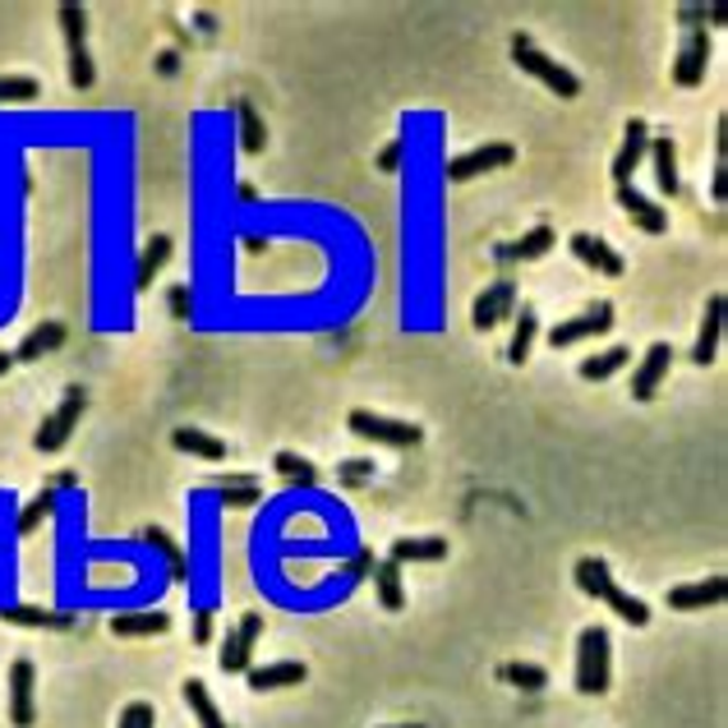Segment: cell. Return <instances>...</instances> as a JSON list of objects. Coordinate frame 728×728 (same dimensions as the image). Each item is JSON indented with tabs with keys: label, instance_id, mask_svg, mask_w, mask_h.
Segmentation results:
<instances>
[{
	"label": "cell",
	"instance_id": "cell-1",
	"mask_svg": "<svg viewBox=\"0 0 728 728\" xmlns=\"http://www.w3.org/2000/svg\"><path fill=\"white\" fill-rule=\"evenodd\" d=\"M577 586L590 595V600H604L622 622H628V628H645V622H650L645 600H636V595H628L613 581V571H609L604 558H581L577 563Z\"/></svg>",
	"mask_w": 728,
	"mask_h": 728
},
{
	"label": "cell",
	"instance_id": "cell-2",
	"mask_svg": "<svg viewBox=\"0 0 728 728\" xmlns=\"http://www.w3.org/2000/svg\"><path fill=\"white\" fill-rule=\"evenodd\" d=\"M512 61L522 65L526 74H535V79H539L544 88H549V93H558L563 101L581 97V79H577V74H571L563 61H554L549 51H539V46H535L526 33H516V38H512Z\"/></svg>",
	"mask_w": 728,
	"mask_h": 728
},
{
	"label": "cell",
	"instance_id": "cell-3",
	"mask_svg": "<svg viewBox=\"0 0 728 728\" xmlns=\"http://www.w3.org/2000/svg\"><path fill=\"white\" fill-rule=\"evenodd\" d=\"M609 632L604 628H581L577 636V692L581 696H604L609 678H613V660H609Z\"/></svg>",
	"mask_w": 728,
	"mask_h": 728
},
{
	"label": "cell",
	"instance_id": "cell-4",
	"mask_svg": "<svg viewBox=\"0 0 728 728\" xmlns=\"http://www.w3.org/2000/svg\"><path fill=\"white\" fill-rule=\"evenodd\" d=\"M346 429L355 438H364V443H378V448H420V438L425 429L420 425H410V420H393V415H378V410H351L346 415Z\"/></svg>",
	"mask_w": 728,
	"mask_h": 728
},
{
	"label": "cell",
	"instance_id": "cell-5",
	"mask_svg": "<svg viewBox=\"0 0 728 728\" xmlns=\"http://www.w3.org/2000/svg\"><path fill=\"white\" fill-rule=\"evenodd\" d=\"M56 19H61L65 51H69V84L74 88H93L97 69H93V56H88V10L74 6V0H65V6L56 10Z\"/></svg>",
	"mask_w": 728,
	"mask_h": 728
},
{
	"label": "cell",
	"instance_id": "cell-6",
	"mask_svg": "<svg viewBox=\"0 0 728 728\" xmlns=\"http://www.w3.org/2000/svg\"><path fill=\"white\" fill-rule=\"evenodd\" d=\"M84 410H88V393H84V387H69L65 402L51 410L46 420H42V429L33 433V448H38V452H61L69 438H74V429H79Z\"/></svg>",
	"mask_w": 728,
	"mask_h": 728
},
{
	"label": "cell",
	"instance_id": "cell-7",
	"mask_svg": "<svg viewBox=\"0 0 728 728\" xmlns=\"http://www.w3.org/2000/svg\"><path fill=\"white\" fill-rule=\"evenodd\" d=\"M258 636H264V613H245L236 628L226 632V645H222V655H217L222 673H249V668H254V645H258Z\"/></svg>",
	"mask_w": 728,
	"mask_h": 728
},
{
	"label": "cell",
	"instance_id": "cell-8",
	"mask_svg": "<svg viewBox=\"0 0 728 728\" xmlns=\"http://www.w3.org/2000/svg\"><path fill=\"white\" fill-rule=\"evenodd\" d=\"M609 328H613V304L600 300V304H590L586 314L563 319V323L549 332V346H554V351H567V346H577V342H590V336H604Z\"/></svg>",
	"mask_w": 728,
	"mask_h": 728
},
{
	"label": "cell",
	"instance_id": "cell-9",
	"mask_svg": "<svg viewBox=\"0 0 728 728\" xmlns=\"http://www.w3.org/2000/svg\"><path fill=\"white\" fill-rule=\"evenodd\" d=\"M706 69H710V33L706 29H692L678 42V61H673V84L678 88H700L706 84Z\"/></svg>",
	"mask_w": 728,
	"mask_h": 728
},
{
	"label": "cell",
	"instance_id": "cell-10",
	"mask_svg": "<svg viewBox=\"0 0 728 728\" xmlns=\"http://www.w3.org/2000/svg\"><path fill=\"white\" fill-rule=\"evenodd\" d=\"M512 162H516V148L512 143H480V148L461 152V158L448 162V180H452V185H465V180H475L484 171H503Z\"/></svg>",
	"mask_w": 728,
	"mask_h": 728
},
{
	"label": "cell",
	"instance_id": "cell-11",
	"mask_svg": "<svg viewBox=\"0 0 728 728\" xmlns=\"http://www.w3.org/2000/svg\"><path fill=\"white\" fill-rule=\"evenodd\" d=\"M645 152H650V125H645L641 116H632L628 129H622V148L613 152V167H609V175H613V185H618V190H622V185H632V175L641 171Z\"/></svg>",
	"mask_w": 728,
	"mask_h": 728
},
{
	"label": "cell",
	"instance_id": "cell-12",
	"mask_svg": "<svg viewBox=\"0 0 728 728\" xmlns=\"http://www.w3.org/2000/svg\"><path fill=\"white\" fill-rule=\"evenodd\" d=\"M33 719H38V668L33 660H14L10 664V724L33 728Z\"/></svg>",
	"mask_w": 728,
	"mask_h": 728
},
{
	"label": "cell",
	"instance_id": "cell-13",
	"mask_svg": "<svg viewBox=\"0 0 728 728\" xmlns=\"http://www.w3.org/2000/svg\"><path fill=\"white\" fill-rule=\"evenodd\" d=\"M554 245H558L554 226H531L522 240H503V245H493V264H503V268H512V264H535V258H544Z\"/></svg>",
	"mask_w": 728,
	"mask_h": 728
},
{
	"label": "cell",
	"instance_id": "cell-14",
	"mask_svg": "<svg viewBox=\"0 0 728 728\" xmlns=\"http://www.w3.org/2000/svg\"><path fill=\"white\" fill-rule=\"evenodd\" d=\"M512 309H516V281H512V277H499V281H493L489 291L475 300L471 323H475L480 332H489V328H499L503 319H512Z\"/></svg>",
	"mask_w": 728,
	"mask_h": 728
},
{
	"label": "cell",
	"instance_id": "cell-15",
	"mask_svg": "<svg viewBox=\"0 0 728 728\" xmlns=\"http://www.w3.org/2000/svg\"><path fill=\"white\" fill-rule=\"evenodd\" d=\"M567 249L577 254L586 268H595V272H600V277H622V272H628V264H622V254H618L609 240L590 236V231H577V236L567 240Z\"/></svg>",
	"mask_w": 728,
	"mask_h": 728
},
{
	"label": "cell",
	"instance_id": "cell-16",
	"mask_svg": "<svg viewBox=\"0 0 728 728\" xmlns=\"http://www.w3.org/2000/svg\"><path fill=\"white\" fill-rule=\"evenodd\" d=\"M668 370H673V346L668 342H655V346L641 355L636 374H632V397L636 402H650V397L660 393V383L668 378Z\"/></svg>",
	"mask_w": 728,
	"mask_h": 728
},
{
	"label": "cell",
	"instance_id": "cell-17",
	"mask_svg": "<svg viewBox=\"0 0 728 728\" xmlns=\"http://www.w3.org/2000/svg\"><path fill=\"white\" fill-rule=\"evenodd\" d=\"M728 595L724 577H706V581H692V586H673L668 590V609L678 613H700V609H719Z\"/></svg>",
	"mask_w": 728,
	"mask_h": 728
},
{
	"label": "cell",
	"instance_id": "cell-18",
	"mask_svg": "<svg viewBox=\"0 0 728 728\" xmlns=\"http://www.w3.org/2000/svg\"><path fill=\"white\" fill-rule=\"evenodd\" d=\"M618 207L628 213V222H636L645 231V236H664V231H668V213H664L655 199H645L636 185H622L618 190Z\"/></svg>",
	"mask_w": 728,
	"mask_h": 728
},
{
	"label": "cell",
	"instance_id": "cell-19",
	"mask_svg": "<svg viewBox=\"0 0 728 728\" xmlns=\"http://www.w3.org/2000/svg\"><path fill=\"white\" fill-rule=\"evenodd\" d=\"M650 171H655V185H660V194H678L683 190V180H678V148H673V139L668 135H650Z\"/></svg>",
	"mask_w": 728,
	"mask_h": 728
},
{
	"label": "cell",
	"instance_id": "cell-20",
	"mask_svg": "<svg viewBox=\"0 0 728 728\" xmlns=\"http://www.w3.org/2000/svg\"><path fill=\"white\" fill-rule=\"evenodd\" d=\"M719 332H724V296L715 291V296L706 300V323H700L696 346H692V360L700 364V370L719 360Z\"/></svg>",
	"mask_w": 728,
	"mask_h": 728
},
{
	"label": "cell",
	"instance_id": "cell-21",
	"mask_svg": "<svg viewBox=\"0 0 728 728\" xmlns=\"http://www.w3.org/2000/svg\"><path fill=\"white\" fill-rule=\"evenodd\" d=\"M254 692H281V687H300L309 678V668L300 660H277V664H264V668H249L245 673Z\"/></svg>",
	"mask_w": 728,
	"mask_h": 728
},
{
	"label": "cell",
	"instance_id": "cell-22",
	"mask_svg": "<svg viewBox=\"0 0 728 728\" xmlns=\"http://www.w3.org/2000/svg\"><path fill=\"white\" fill-rule=\"evenodd\" d=\"M65 346V323H56V319H46V323H38L29 336L19 342V351H14V364H38L42 355H51V351H61Z\"/></svg>",
	"mask_w": 728,
	"mask_h": 728
},
{
	"label": "cell",
	"instance_id": "cell-23",
	"mask_svg": "<svg viewBox=\"0 0 728 728\" xmlns=\"http://www.w3.org/2000/svg\"><path fill=\"white\" fill-rule=\"evenodd\" d=\"M171 448H175V452H190V457H199V461H226V443H222V438L203 433V429H194V425L171 429Z\"/></svg>",
	"mask_w": 728,
	"mask_h": 728
},
{
	"label": "cell",
	"instance_id": "cell-24",
	"mask_svg": "<svg viewBox=\"0 0 728 728\" xmlns=\"http://www.w3.org/2000/svg\"><path fill=\"white\" fill-rule=\"evenodd\" d=\"M207 484H213V493H217L226 507H254V503H264V489H258L254 475H213Z\"/></svg>",
	"mask_w": 728,
	"mask_h": 728
},
{
	"label": "cell",
	"instance_id": "cell-25",
	"mask_svg": "<svg viewBox=\"0 0 728 728\" xmlns=\"http://www.w3.org/2000/svg\"><path fill=\"white\" fill-rule=\"evenodd\" d=\"M374 595H378V604L387 613H402L406 609V586H402V567L393 558H383L374 563Z\"/></svg>",
	"mask_w": 728,
	"mask_h": 728
},
{
	"label": "cell",
	"instance_id": "cell-26",
	"mask_svg": "<svg viewBox=\"0 0 728 728\" xmlns=\"http://www.w3.org/2000/svg\"><path fill=\"white\" fill-rule=\"evenodd\" d=\"M393 558L397 567L406 563H438V558H448V539H438V535H420V539H393Z\"/></svg>",
	"mask_w": 728,
	"mask_h": 728
},
{
	"label": "cell",
	"instance_id": "cell-27",
	"mask_svg": "<svg viewBox=\"0 0 728 728\" xmlns=\"http://www.w3.org/2000/svg\"><path fill=\"white\" fill-rule=\"evenodd\" d=\"M167 628H171V613H162V609L116 613V618H111V632H116V636H162Z\"/></svg>",
	"mask_w": 728,
	"mask_h": 728
},
{
	"label": "cell",
	"instance_id": "cell-28",
	"mask_svg": "<svg viewBox=\"0 0 728 728\" xmlns=\"http://www.w3.org/2000/svg\"><path fill=\"white\" fill-rule=\"evenodd\" d=\"M632 364V351L628 346H609V351H600V355H586L581 364H577V374L586 378V383H604V378H613L618 370H628Z\"/></svg>",
	"mask_w": 728,
	"mask_h": 728
},
{
	"label": "cell",
	"instance_id": "cell-29",
	"mask_svg": "<svg viewBox=\"0 0 728 728\" xmlns=\"http://www.w3.org/2000/svg\"><path fill=\"white\" fill-rule=\"evenodd\" d=\"M180 696H185V706L194 710V719H199L203 728H226V719H222V710H217V700L207 696V687H203L199 678H185V683H180Z\"/></svg>",
	"mask_w": 728,
	"mask_h": 728
},
{
	"label": "cell",
	"instance_id": "cell-30",
	"mask_svg": "<svg viewBox=\"0 0 728 728\" xmlns=\"http://www.w3.org/2000/svg\"><path fill=\"white\" fill-rule=\"evenodd\" d=\"M148 549H158L162 558H167V567H171V581H190V567H185V549H180V544L162 531V526H148L143 535H139Z\"/></svg>",
	"mask_w": 728,
	"mask_h": 728
},
{
	"label": "cell",
	"instance_id": "cell-31",
	"mask_svg": "<svg viewBox=\"0 0 728 728\" xmlns=\"http://www.w3.org/2000/svg\"><path fill=\"white\" fill-rule=\"evenodd\" d=\"M167 258H171V236H152L143 245V254H139V268H135V286H139V291H148L152 277L167 268Z\"/></svg>",
	"mask_w": 728,
	"mask_h": 728
},
{
	"label": "cell",
	"instance_id": "cell-32",
	"mask_svg": "<svg viewBox=\"0 0 728 728\" xmlns=\"http://www.w3.org/2000/svg\"><path fill=\"white\" fill-rule=\"evenodd\" d=\"M236 120H240V148L249 152V158H258V152L268 148V129H264V120H258V111H254L249 97L236 101Z\"/></svg>",
	"mask_w": 728,
	"mask_h": 728
},
{
	"label": "cell",
	"instance_id": "cell-33",
	"mask_svg": "<svg viewBox=\"0 0 728 728\" xmlns=\"http://www.w3.org/2000/svg\"><path fill=\"white\" fill-rule=\"evenodd\" d=\"M272 465H277V475L286 484H296V489H314L319 484V465L309 461V457H300V452H277Z\"/></svg>",
	"mask_w": 728,
	"mask_h": 728
},
{
	"label": "cell",
	"instance_id": "cell-34",
	"mask_svg": "<svg viewBox=\"0 0 728 728\" xmlns=\"http://www.w3.org/2000/svg\"><path fill=\"white\" fill-rule=\"evenodd\" d=\"M0 618L14 622V628H69V613H51L38 604H10V609H0Z\"/></svg>",
	"mask_w": 728,
	"mask_h": 728
},
{
	"label": "cell",
	"instance_id": "cell-35",
	"mask_svg": "<svg viewBox=\"0 0 728 728\" xmlns=\"http://www.w3.org/2000/svg\"><path fill=\"white\" fill-rule=\"evenodd\" d=\"M535 336H539V319H535L531 304H522V319H516L512 346H507V364H526V360H531V346H535Z\"/></svg>",
	"mask_w": 728,
	"mask_h": 728
},
{
	"label": "cell",
	"instance_id": "cell-36",
	"mask_svg": "<svg viewBox=\"0 0 728 728\" xmlns=\"http://www.w3.org/2000/svg\"><path fill=\"white\" fill-rule=\"evenodd\" d=\"M499 678L512 683V687H522V692H531V696H539L544 687H549V673H544L539 664H526V660L503 664V668H499Z\"/></svg>",
	"mask_w": 728,
	"mask_h": 728
},
{
	"label": "cell",
	"instance_id": "cell-37",
	"mask_svg": "<svg viewBox=\"0 0 728 728\" xmlns=\"http://www.w3.org/2000/svg\"><path fill=\"white\" fill-rule=\"evenodd\" d=\"M51 512H56V489H42L38 499H33L29 507L19 512V526H14V531H19V535H33V531H38V526L46 522Z\"/></svg>",
	"mask_w": 728,
	"mask_h": 728
},
{
	"label": "cell",
	"instance_id": "cell-38",
	"mask_svg": "<svg viewBox=\"0 0 728 728\" xmlns=\"http://www.w3.org/2000/svg\"><path fill=\"white\" fill-rule=\"evenodd\" d=\"M42 84L29 74H0V101H38Z\"/></svg>",
	"mask_w": 728,
	"mask_h": 728
},
{
	"label": "cell",
	"instance_id": "cell-39",
	"mask_svg": "<svg viewBox=\"0 0 728 728\" xmlns=\"http://www.w3.org/2000/svg\"><path fill=\"white\" fill-rule=\"evenodd\" d=\"M167 309H171L175 323H190V319H194V291H190L185 281H175L171 291H167Z\"/></svg>",
	"mask_w": 728,
	"mask_h": 728
},
{
	"label": "cell",
	"instance_id": "cell-40",
	"mask_svg": "<svg viewBox=\"0 0 728 728\" xmlns=\"http://www.w3.org/2000/svg\"><path fill=\"white\" fill-rule=\"evenodd\" d=\"M678 23L692 33V29H700V23H724V10L719 6H678Z\"/></svg>",
	"mask_w": 728,
	"mask_h": 728
},
{
	"label": "cell",
	"instance_id": "cell-41",
	"mask_svg": "<svg viewBox=\"0 0 728 728\" xmlns=\"http://www.w3.org/2000/svg\"><path fill=\"white\" fill-rule=\"evenodd\" d=\"M152 724H158V710H152V700H129L116 728H152Z\"/></svg>",
	"mask_w": 728,
	"mask_h": 728
},
{
	"label": "cell",
	"instance_id": "cell-42",
	"mask_svg": "<svg viewBox=\"0 0 728 728\" xmlns=\"http://www.w3.org/2000/svg\"><path fill=\"white\" fill-rule=\"evenodd\" d=\"M402 162H406V139H393L387 148H378V171H383V175H397Z\"/></svg>",
	"mask_w": 728,
	"mask_h": 728
},
{
	"label": "cell",
	"instance_id": "cell-43",
	"mask_svg": "<svg viewBox=\"0 0 728 728\" xmlns=\"http://www.w3.org/2000/svg\"><path fill=\"white\" fill-rule=\"evenodd\" d=\"M194 641H199V645L213 641V609H207V604L194 609Z\"/></svg>",
	"mask_w": 728,
	"mask_h": 728
},
{
	"label": "cell",
	"instance_id": "cell-44",
	"mask_svg": "<svg viewBox=\"0 0 728 728\" xmlns=\"http://www.w3.org/2000/svg\"><path fill=\"white\" fill-rule=\"evenodd\" d=\"M374 475V461H346L342 465V480L346 484H360V480H370Z\"/></svg>",
	"mask_w": 728,
	"mask_h": 728
},
{
	"label": "cell",
	"instance_id": "cell-45",
	"mask_svg": "<svg viewBox=\"0 0 728 728\" xmlns=\"http://www.w3.org/2000/svg\"><path fill=\"white\" fill-rule=\"evenodd\" d=\"M74 484H79V480H74V475H56V480H51L46 489H56V493H61V489H74Z\"/></svg>",
	"mask_w": 728,
	"mask_h": 728
},
{
	"label": "cell",
	"instance_id": "cell-46",
	"mask_svg": "<svg viewBox=\"0 0 728 728\" xmlns=\"http://www.w3.org/2000/svg\"><path fill=\"white\" fill-rule=\"evenodd\" d=\"M10 370H14V355H10V351H0V378H6Z\"/></svg>",
	"mask_w": 728,
	"mask_h": 728
},
{
	"label": "cell",
	"instance_id": "cell-47",
	"mask_svg": "<svg viewBox=\"0 0 728 728\" xmlns=\"http://www.w3.org/2000/svg\"><path fill=\"white\" fill-rule=\"evenodd\" d=\"M383 728H425V724H383Z\"/></svg>",
	"mask_w": 728,
	"mask_h": 728
}]
</instances>
